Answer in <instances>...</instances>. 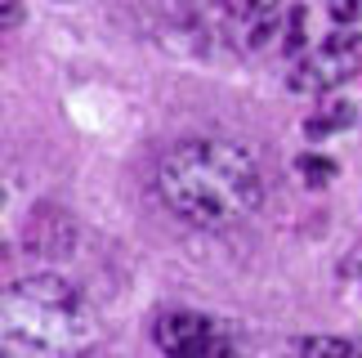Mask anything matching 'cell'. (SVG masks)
<instances>
[{
  "mask_svg": "<svg viewBox=\"0 0 362 358\" xmlns=\"http://www.w3.org/2000/svg\"><path fill=\"white\" fill-rule=\"evenodd\" d=\"M157 345L170 358H211L224 345V336L202 313H161L157 318Z\"/></svg>",
  "mask_w": 362,
  "mask_h": 358,
  "instance_id": "cell-5",
  "label": "cell"
},
{
  "mask_svg": "<svg viewBox=\"0 0 362 358\" xmlns=\"http://www.w3.org/2000/svg\"><path fill=\"white\" fill-rule=\"evenodd\" d=\"M296 171L309 179V184L322 188V184H331V179H336V161H331V157H317V153H304V157L296 161Z\"/></svg>",
  "mask_w": 362,
  "mask_h": 358,
  "instance_id": "cell-9",
  "label": "cell"
},
{
  "mask_svg": "<svg viewBox=\"0 0 362 358\" xmlns=\"http://www.w3.org/2000/svg\"><path fill=\"white\" fill-rule=\"evenodd\" d=\"M300 354L304 358H362L349 340H336V336H309V340H300Z\"/></svg>",
  "mask_w": 362,
  "mask_h": 358,
  "instance_id": "cell-8",
  "label": "cell"
},
{
  "mask_svg": "<svg viewBox=\"0 0 362 358\" xmlns=\"http://www.w3.org/2000/svg\"><path fill=\"white\" fill-rule=\"evenodd\" d=\"M349 121H354L349 103H327V108H317V112L304 121V134H309V139H322V134H331V130H344Z\"/></svg>",
  "mask_w": 362,
  "mask_h": 358,
  "instance_id": "cell-7",
  "label": "cell"
},
{
  "mask_svg": "<svg viewBox=\"0 0 362 358\" xmlns=\"http://www.w3.org/2000/svg\"><path fill=\"white\" fill-rule=\"evenodd\" d=\"M362 72V36L358 32H336L309 54H300V63L291 67V90L300 94H327L344 86L349 76Z\"/></svg>",
  "mask_w": 362,
  "mask_h": 358,
  "instance_id": "cell-4",
  "label": "cell"
},
{
  "mask_svg": "<svg viewBox=\"0 0 362 358\" xmlns=\"http://www.w3.org/2000/svg\"><path fill=\"white\" fill-rule=\"evenodd\" d=\"M192 23L219 45L259 54L282 36V0H192Z\"/></svg>",
  "mask_w": 362,
  "mask_h": 358,
  "instance_id": "cell-3",
  "label": "cell"
},
{
  "mask_svg": "<svg viewBox=\"0 0 362 358\" xmlns=\"http://www.w3.org/2000/svg\"><path fill=\"white\" fill-rule=\"evenodd\" d=\"M18 23H23V9H18V0H5V32H13Z\"/></svg>",
  "mask_w": 362,
  "mask_h": 358,
  "instance_id": "cell-12",
  "label": "cell"
},
{
  "mask_svg": "<svg viewBox=\"0 0 362 358\" xmlns=\"http://www.w3.org/2000/svg\"><path fill=\"white\" fill-rule=\"evenodd\" d=\"M59 229H67V219L63 211H40L32 219V229H27V246H32L36 255H67V246H72V233H63L59 238Z\"/></svg>",
  "mask_w": 362,
  "mask_h": 358,
  "instance_id": "cell-6",
  "label": "cell"
},
{
  "mask_svg": "<svg viewBox=\"0 0 362 358\" xmlns=\"http://www.w3.org/2000/svg\"><path fill=\"white\" fill-rule=\"evenodd\" d=\"M99 340V318L72 282L54 273L13 278L0 300L5 358H86Z\"/></svg>",
  "mask_w": 362,
  "mask_h": 358,
  "instance_id": "cell-2",
  "label": "cell"
},
{
  "mask_svg": "<svg viewBox=\"0 0 362 358\" xmlns=\"http://www.w3.org/2000/svg\"><path fill=\"white\" fill-rule=\"evenodd\" d=\"M327 9H331L336 23H354L358 18V0H327Z\"/></svg>",
  "mask_w": 362,
  "mask_h": 358,
  "instance_id": "cell-11",
  "label": "cell"
},
{
  "mask_svg": "<svg viewBox=\"0 0 362 358\" xmlns=\"http://www.w3.org/2000/svg\"><path fill=\"white\" fill-rule=\"evenodd\" d=\"M304 45V9H291L286 13V50H300Z\"/></svg>",
  "mask_w": 362,
  "mask_h": 358,
  "instance_id": "cell-10",
  "label": "cell"
},
{
  "mask_svg": "<svg viewBox=\"0 0 362 358\" xmlns=\"http://www.w3.org/2000/svg\"><path fill=\"white\" fill-rule=\"evenodd\" d=\"M157 192L192 229H233L259 211L264 175L233 139H184L161 157Z\"/></svg>",
  "mask_w": 362,
  "mask_h": 358,
  "instance_id": "cell-1",
  "label": "cell"
}]
</instances>
